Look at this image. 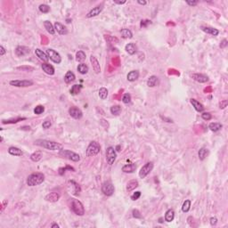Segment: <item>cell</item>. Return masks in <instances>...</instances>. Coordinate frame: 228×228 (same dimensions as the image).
I'll list each match as a JSON object with an SVG mask.
<instances>
[{
  "instance_id": "48",
  "label": "cell",
  "mask_w": 228,
  "mask_h": 228,
  "mask_svg": "<svg viewBox=\"0 0 228 228\" xmlns=\"http://www.w3.org/2000/svg\"><path fill=\"white\" fill-rule=\"evenodd\" d=\"M51 126H52V123H51V121H50V120H45L44 122H43V124H42V128H45V129H48V128H50Z\"/></svg>"
},
{
  "instance_id": "32",
  "label": "cell",
  "mask_w": 228,
  "mask_h": 228,
  "mask_svg": "<svg viewBox=\"0 0 228 228\" xmlns=\"http://www.w3.org/2000/svg\"><path fill=\"white\" fill-rule=\"evenodd\" d=\"M222 125L221 123H218V122H211L209 125H208V128L212 131V132H218L219 130H221L222 128Z\"/></svg>"
},
{
  "instance_id": "57",
  "label": "cell",
  "mask_w": 228,
  "mask_h": 228,
  "mask_svg": "<svg viewBox=\"0 0 228 228\" xmlns=\"http://www.w3.org/2000/svg\"><path fill=\"white\" fill-rule=\"evenodd\" d=\"M126 2H127L126 0H123V1H117V0H115V1H114V3L117 4V5H123V4H125Z\"/></svg>"
},
{
  "instance_id": "6",
  "label": "cell",
  "mask_w": 228,
  "mask_h": 228,
  "mask_svg": "<svg viewBox=\"0 0 228 228\" xmlns=\"http://www.w3.org/2000/svg\"><path fill=\"white\" fill-rule=\"evenodd\" d=\"M102 192L106 196H112V195H113V193L115 192V187L112 185V182L106 181L102 185Z\"/></svg>"
},
{
  "instance_id": "21",
  "label": "cell",
  "mask_w": 228,
  "mask_h": 228,
  "mask_svg": "<svg viewBox=\"0 0 228 228\" xmlns=\"http://www.w3.org/2000/svg\"><path fill=\"white\" fill-rule=\"evenodd\" d=\"M35 54H36L41 61H43V62H45V63H47V62H48V60H49L48 55L47 54V53H44L41 49L37 48V49L35 50Z\"/></svg>"
},
{
  "instance_id": "20",
  "label": "cell",
  "mask_w": 228,
  "mask_h": 228,
  "mask_svg": "<svg viewBox=\"0 0 228 228\" xmlns=\"http://www.w3.org/2000/svg\"><path fill=\"white\" fill-rule=\"evenodd\" d=\"M190 102H191L192 105L194 107V109H195L196 112H202L204 111V106H203V105H202L199 101H197L196 99L192 98V99L190 100Z\"/></svg>"
},
{
  "instance_id": "16",
  "label": "cell",
  "mask_w": 228,
  "mask_h": 228,
  "mask_svg": "<svg viewBox=\"0 0 228 228\" xmlns=\"http://www.w3.org/2000/svg\"><path fill=\"white\" fill-rule=\"evenodd\" d=\"M90 62H91V64H92L94 71L96 74H99L101 72V66H100V63L98 62L97 58L94 55H91L90 56Z\"/></svg>"
},
{
  "instance_id": "56",
  "label": "cell",
  "mask_w": 228,
  "mask_h": 228,
  "mask_svg": "<svg viewBox=\"0 0 228 228\" xmlns=\"http://www.w3.org/2000/svg\"><path fill=\"white\" fill-rule=\"evenodd\" d=\"M6 50L5 49V47H3V45H0V55L3 56V55L6 54Z\"/></svg>"
},
{
  "instance_id": "31",
  "label": "cell",
  "mask_w": 228,
  "mask_h": 228,
  "mask_svg": "<svg viewBox=\"0 0 228 228\" xmlns=\"http://www.w3.org/2000/svg\"><path fill=\"white\" fill-rule=\"evenodd\" d=\"M125 50L127 51V53H128V54L133 55L136 52V47H135V45L133 43H128V45H126Z\"/></svg>"
},
{
  "instance_id": "8",
  "label": "cell",
  "mask_w": 228,
  "mask_h": 228,
  "mask_svg": "<svg viewBox=\"0 0 228 228\" xmlns=\"http://www.w3.org/2000/svg\"><path fill=\"white\" fill-rule=\"evenodd\" d=\"M117 158V153L116 151L113 147L110 146L106 150V160H107L109 165H112L114 161L116 160Z\"/></svg>"
},
{
  "instance_id": "13",
  "label": "cell",
  "mask_w": 228,
  "mask_h": 228,
  "mask_svg": "<svg viewBox=\"0 0 228 228\" xmlns=\"http://www.w3.org/2000/svg\"><path fill=\"white\" fill-rule=\"evenodd\" d=\"M29 53H30V49L27 47H24V45H19V47H17L16 49H15V54H16V55L19 57L26 56Z\"/></svg>"
},
{
  "instance_id": "3",
  "label": "cell",
  "mask_w": 228,
  "mask_h": 228,
  "mask_svg": "<svg viewBox=\"0 0 228 228\" xmlns=\"http://www.w3.org/2000/svg\"><path fill=\"white\" fill-rule=\"evenodd\" d=\"M70 208L78 216H83L85 214V208L82 202L77 199H70Z\"/></svg>"
},
{
  "instance_id": "60",
  "label": "cell",
  "mask_w": 228,
  "mask_h": 228,
  "mask_svg": "<svg viewBox=\"0 0 228 228\" xmlns=\"http://www.w3.org/2000/svg\"><path fill=\"white\" fill-rule=\"evenodd\" d=\"M51 227H52V228H55V227L59 228L60 226H59V225H57V224H53V225H51Z\"/></svg>"
},
{
  "instance_id": "53",
  "label": "cell",
  "mask_w": 228,
  "mask_h": 228,
  "mask_svg": "<svg viewBox=\"0 0 228 228\" xmlns=\"http://www.w3.org/2000/svg\"><path fill=\"white\" fill-rule=\"evenodd\" d=\"M218 224V218H210V225H216Z\"/></svg>"
},
{
  "instance_id": "47",
  "label": "cell",
  "mask_w": 228,
  "mask_h": 228,
  "mask_svg": "<svg viewBox=\"0 0 228 228\" xmlns=\"http://www.w3.org/2000/svg\"><path fill=\"white\" fill-rule=\"evenodd\" d=\"M141 197V192L137 191V192H135L132 195H131V200L132 201H136L138 200Z\"/></svg>"
},
{
  "instance_id": "42",
  "label": "cell",
  "mask_w": 228,
  "mask_h": 228,
  "mask_svg": "<svg viewBox=\"0 0 228 228\" xmlns=\"http://www.w3.org/2000/svg\"><path fill=\"white\" fill-rule=\"evenodd\" d=\"M190 208H191V201L185 200V202L183 203V206H182V211L186 213V212H188L190 210Z\"/></svg>"
},
{
  "instance_id": "59",
  "label": "cell",
  "mask_w": 228,
  "mask_h": 228,
  "mask_svg": "<svg viewBox=\"0 0 228 228\" xmlns=\"http://www.w3.org/2000/svg\"><path fill=\"white\" fill-rule=\"evenodd\" d=\"M137 3H138L139 5H143V6H145V5L147 4V2H146V1H141V0H138V1H137Z\"/></svg>"
},
{
  "instance_id": "33",
  "label": "cell",
  "mask_w": 228,
  "mask_h": 228,
  "mask_svg": "<svg viewBox=\"0 0 228 228\" xmlns=\"http://www.w3.org/2000/svg\"><path fill=\"white\" fill-rule=\"evenodd\" d=\"M120 33H121V37L123 38H133V33L128 29H122L120 30Z\"/></svg>"
},
{
  "instance_id": "23",
  "label": "cell",
  "mask_w": 228,
  "mask_h": 228,
  "mask_svg": "<svg viewBox=\"0 0 228 228\" xmlns=\"http://www.w3.org/2000/svg\"><path fill=\"white\" fill-rule=\"evenodd\" d=\"M135 169H136V166L134 163L126 164L125 166L122 167V169H121V170H122L124 173H133V172L135 171Z\"/></svg>"
},
{
  "instance_id": "35",
  "label": "cell",
  "mask_w": 228,
  "mask_h": 228,
  "mask_svg": "<svg viewBox=\"0 0 228 228\" xmlns=\"http://www.w3.org/2000/svg\"><path fill=\"white\" fill-rule=\"evenodd\" d=\"M88 70H89V68H88V66L86 64V63H80V64H79V66H78V71L80 73V74H82V75H85V74H86L87 72H88Z\"/></svg>"
},
{
  "instance_id": "43",
  "label": "cell",
  "mask_w": 228,
  "mask_h": 228,
  "mask_svg": "<svg viewBox=\"0 0 228 228\" xmlns=\"http://www.w3.org/2000/svg\"><path fill=\"white\" fill-rule=\"evenodd\" d=\"M45 112V107L43 105H38L34 108V113L37 115H40Z\"/></svg>"
},
{
  "instance_id": "4",
  "label": "cell",
  "mask_w": 228,
  "mask_h": 228,
  "mask_svg": "<svg viewBox=\"0 0 228 228\" xmlns=\"http://www.w3.org/2000/svg\"><path fill=\"white\" fill-rule=\"evenodd\" d=\"M59 155L65 158V159H68L71 161H74V162H78V161L80 160V156L78 153H74V151H71L70 150L62 149L59 151Z\"/></svg>"
},
{
  "instance_id": "40",
  "label": "cell",
  "mask_w": 228,
  "mask_h": 228,
  "mask_svg": "<svg viewBox=\"0 0 228 228\" xmlns=\"http://www.w3.org/2000/svg\"><path fill=\"white\" fill-rule=\"evenodd\" d=\"M108 96V90L106 89L105 87H101L99 89V97L102 100H105Z\"/></svg>"
},
{
  "instance_id": "9",
  "label": "cell",
  "mask_w": 228,
  "mask_h": 228,
  "mask_svg": "<svg viewBox=\"0 0 228 228\" xmlns=\"http://www.w3.org/2000/svg\"><path fill=\"white\" fill-rule=\"evenodd\" d=\"M47 54L48 55L49 59L51 61H53V62L56 64H59L62 63V57H61L60 54L57 53L55 50L52 49V48H49L47 50Z\"/></svg>"
},
{
  "instance_id": "38",
  "label": "cell",
  "mask_w": 228,
  "mask_h": 228,
  "mask_svg": "<svg viewBox=\"0 0 228 228\" xmlns=\"http://www.w3.org/2000/svg\"><path fill=\"white\" fill-rule=\"evenodd\" d=\"M86 54L83 52V51H79L77 52V54H76V61L79 63H81L84 62V61L86 60Z\"/></svg>"
},
{
  "instance_id": "34",
  "label": "cell",
  "mask_w": 228,
  "mask_h": 228,
  "mask_svg": "<svg viewBox=\"0 0 228 228\" xmlns=\"http://www.w3.org/2000/svg\"><path fill=\"white\" fill-rule=\"evenodd\" d=\"M208 149L202 147V148H201V149L199 150L198 156H199V159H200L201 160H204L206 159V157L208 156Z\"/></svg>"
},
{
  "instance_id": "36",
  "label": "cell",
  "mask_w": 228,
  "mask_h": 228,
  "mask_svg": "<svg viewBox=\"0 0 228 228\" xmlns=\"http://www.w3.org/2000/svg\"><path fill=\"white\" fill-rule=\"evenodd\" d=\"M26 118H16V119H6V120H2V123L3 124H14V123H17L19 121L22 120H25Z\"/></svg>"
},
{
  "instance_id": "45",
  "label": "cell",
  "mask_w": 228,
  "mask_h": 228,
  "mask_svg": "<svg viewBox=\"0 0 228 228\" xmlns=\"http://www.w3.org/2000/svg\"><path fill=\"white\" fill-rule=\"evenodd\" d=\"M105 38L111 44H117V43H119V39L116 37H112V36H109V35H106Z\"/></svg>"
},
{
  "instance_id": "51",
  "label": "cell",
  "mask_w": 228,
  "mask_h": 228,
  "mask_svg": "<svg viewBox=\"0 0 228 228\" xmlns=\"http://www.w3.org/2000/svg\"><path fill=\"white\" fill-rule=\"evenodd\" d=\"M151 22L149 21V20L142 21V22H141V27H142V28H145V27H147L148 24H151Z\"/></svg>"
},
{
  "instance_id": "55",
  "label": "cell",
  "mask_w": 228,
  "mask_h": 228,
  "mask_svg": "<svg viewBox=\"0 0 228 228\" xmlns=\"http://www.w3.org/2000/svg\"><path fill=\"white\" fill-rule=\"evenodd\" d=\"M219 106H220V109H225L226 106H227V101L226 100H225V101H223V102H220V104H219Z\"/></svg>"
},
{
  "instance_id": "18",
  "label": "cell",
  "mask_w": 228,
  "mask_h": 228,
  "mask_svg": "<svg viewBox=\"0 0 228 228\" xmlns=\"http://www.w3.org/2000/svg\"><path fill=\"white\" fill-rule=\"evenodd\" d=\"M60 199V193L58 192H50L45 197V200L49 202H56Z\"/></svg>"
},
{
  "instance_id": "1",
  "label": "cell",
  "mask_w": 228,
  "mask_h": 228,
  "mask_svg": "<svg viewBox=\"0 0 228 228\" xmlns=\"http://www.w3.org/2000/svg\"><path fill=\"white\" fill-rule=\"evenodd\" d=\"M35 144L36 145H38L40 147H43V148H45L47 150H50V151H61L63 149V145L59 144V143H56V142H54V141H49V140H45V139H38V140H36L35 141Z\"/></svg>"
},
{
  "instance_id": "37",
  "label": "cell",
  "mask_w": 228,
  "mask_h": 228,
  "mask_svg": "<svg viewBox=\"0 0 228 228\" xmlns=\"http://www.w3.org/2000/svg\"><path fill=\"white\" fill-rule=\"evenodd\" d=\"M42 158V153L41 151H35L31 155H30V160L34 162H38L41 160Z\"/></svg>"
},
{
  "instance_id": "58",
  "label": "cell",
  "mask_w": 228,
  "mask_h": 228,
  "mask_svg": "<svg viewBox=\"0 0 228 228\" xmlns=\"http://www.w3.org/2000/svg\"><path fill=\"white\" fill-rule=\"evenodd\" d=\"M6 205H7V201H4L2 203V208H1V212H3L4 208H6Z\"/></svg>"
},
{
  "instance_id": "5",
  "label": "cell",
  "mask_w": 228,
  "mask_h": 228,
  "mask_svg": "<svg viewBox=\"0 0 228 228\" xmlns=\"http://www.w3.org/2000/svg\"><path fill=\"white\" fill-rule=\"evenodd\" d=\"M100 151H101V146H100L99 143H97L96 141H92L89 144V145L87 146L86 156L87 157H94L100 153Z\"/></svg>"
},
{
  "instance_id": "19",
  "label": "cell",
  "mask_w": 228,
  "mask_h": 228,
  "mask_svg": "<svg viewBox=\"0 0 228 228\" xmlns=\"http://www.w3.org/2000/svg\"><path fill=\"white\" fill-rule=\"evenodd\" d=\"M201 29H202V31H204L205 33L209 34L211 36H214V37H216V36H218L219 34V30L215 29V28H212V27H204V26H202V27H201Z\"/></svg>"
},
{
  "instance_id": "50",
  "label": "cell",
  "mask_w": 228,
  "mask_h": 228,
  "mask_svg": "<svg viewBox=\"0 0 228 228\" xmlns=\"http://www.w3.org/2000/svg\"><path fill=\"white\" fill-rule=\"evenodd\" d=\"M132 213H133V217L134 218H142V215L140 214V212L137 209H134Z\"/></svg>"
},
{
  "instance_id": "27",
  "label": "cell",
  "mask_w": 228,
  "mask_h": 228,
  "mask_svg": "<svg viewBox=\"0 0 228 228\" xmlns=\"http://www.w3.org/2000/svg\"><path fill=\"white\" fill-rule=\"evenodd\" d=\"M8 153H9V154H11L13 156H22V150L17 147H14V146H12L8 149Z\"/></svg>"
},
{
  "instance_id": "17",
  "label": "cell",
  "mask_w": 228,
  "mask_h": 228,
  "mask_svg": "<svg viewBox=\"0 0 228 228\" xmlns=\"http://www.w3.org/2000/svg\"><path fill=\"white\" fill-rule=\"evenodd\" d=\"M54 26V29L56 30L58 34H60V35H67L68 34V29L63 24L56 22Z\"/></svg>"
},
{
  "instance_id": "52",
  "label": "cell",
  "mask_w": 228,
  "mask_h": 228,
  "mask_svg": "<svg viewBox=\"0 0 228 228\" xmlns=\"http://www.w3.org/2000/svg\"><path fill=\"white\" fill-rule=\"evenodd\" d=\"M227 44H228L227 40H226V39H223V40L221 41V44H220V47H221V48H225L226 45H227Z\"/></svg>"
},
{
  "instance_id": "11",
  "label": "cell",
  "mask_w": 228,
  "mask_h": 228,
  "mask_svg": "<svg viewBox=\"0 0 228 228\" xmlns=\"http://www.w3.org/2000/svg\"><path fill=\"white\" fill-rule=\"evenodd\" d=\"M69 114L71 118L75 119H80L83 116V112H81V110L78 107H70L69 110Z\"/></svg>"
},
{
  "instance_id": "14",
  "label": "cell",
  "mask_w": 228,
  "mask_h": 228,
  "mask_svg": "<svg viewBox=\"0 0 228 228\" xmlns=\"http://www.w3.org/2000/svg\"><path fill=\"white\" fill-rule=\"evenodd\" d=\"M102 9H103V5L101 4V5H99V6L94 7L92 10H91V11L86 14V17H87V18H92V17L97 16V15H99V14L102 13Z\"/></svg>"
},
{
  "instance_id": "12",
  "label": "cell",
  "mask_w": 228,
  "mask_h": 228,
  "mask_svg": "<svg viewBox=\"0 0 228 228\" xmlns=\"http://www.w3.org/2000/svg\"><path fill=\"white\" fill-rule=\"evenodd\" d=\"M69 185H70L69 187L70 188V192H71V193L73 195H76V196L79 195L81 188H80V186H79V185L78 183H76V182L73 181V180H70L69 181Z\"/></svg>"
},
{
  "instance_id": "49",
  "label": "cell",
  "mask_w": 228,
  "mask_h": 228,
  "mask_svg": "<svg viewBox=\"0 0 228 228\" xmlns=\"http://www.w3.org/2000/svg\"><path fill=\"white\" fill-rule=\"evenodd\" d=\"M202 118L204 119V120H210L212 119V116L209 112H203L202 114Z\"/></svg>"
},
{
  "instance_id": "7",
  "label": "cell",
  "mask_w": 228,
  "mask_h": 228,
  "mask_svg": "<svg viewBox=\"0 0 228 228\" xmlns=\"http://www.w3.org/2000/svg\"><path fill=\"white\" fill-rule=\"evenodd\" d=\"M153 169V162H147L145 165H144L140 171H139V176L140 178H145Z\"/></svg>"
},
{
  "instance_id": "28",
  "label": "cell",
  "mask_w": 228,
  "mask_h": 228,
  "mask_svg": "<svg viewBox=\"0 0 228 228\" xmlns=\"http://www.w3.org/2000/svg\"><path fill=\"white\" fill-rule=\"evenodd\" d=\"M175 218V211L174 209L170 208V209H168L165 214V221L167 222H172Z\"/></svg>"
},
{
  "instance_id": "29",
  "label": "cell",
  "mask_w": 228,
  "mask_h": 228,
  "mask_svg": "<svg viewBox=\"0 0 228 228\" xmlns=\"http://www.w3.org/2000/svg\"><path fill=\"white\" fill-rule=\"evenodd\" d=\"M138 185H139V184H138L137 181H136V180H131V181H129L128 183L127 184V191H128V192H132V191H134L135 188H137Z\"/></svg>"
},
{
  "instance_id": "15",
  "label": "cell",
  "mask_w": 228,
  "mask_h": 228,
  "mask_svg": "<svg viewBox=\"0 0 228 228\" xmlns=\"http://www.w3.org/2000/svg\"><path fill=\"white\" fill-rule=\"evenodd\" d=\"M192 78L199 83H206L208 81V77L205 74H202V73H194L192 75Z\"/></svg>"
},
{
  "instance_id": "2",
  "label": "cell",
  "mask_w": 228,
  "mask_h": 228,
  "mask_svg": "<svg viewBox=\"0 0 228 228\" xmlns=\"http://www.w3.org/2000/svg\"><path fill=\"white\" fill-rule=\"evenodd\" d=\"M45 181V176L43 173H33L27 178V185L29 186H37L41 185Z\"/></svg>"
},
{
  "instance_id": "39",
  "label": "cell",
  "mask_w": 228,
  "mask_h": 228,
  "mask_svg": "<svg viewBox=\"0 0 228 228\" xmlns=\"http://www.w3.org/2000/svg\"><path fill=\"white\" fill-rule=\"evenodd\" d=\"M81 88H82V86H81V85H74V86H72V87H71V89H70V94H71L72 96L78 95V94L80 92Z\"/></svg>"
},
{
  "instance_id": "46",
  "label": "cell",
  "mask_w": 228,
  "mask_h": 228,
  "mask_svg": "<svg viewBox=\"0 0 228 228\" xmlns=\"http://www.w3.org/2000/svg\"><path fill=\"white\" fill-rule=\"evenodd\" d=\"M122 102H123L125 104H128V103L131 102V96H130L128 93L125 94V95L123 96V97H122Z\"/></svg>"
},
{
  "instance_id": "22",
  "label": "cell",
  "mask_w": 228,
  "mask_h": 228,
  "mask_svg": "<svg viewBox=\"0 0 228 228\" xmlns=\"http://www.w3.org/2000/svg\"><path fill=\"white\" fill-rule=\"evenodd\" d=\"M138 78H139V71L138 70H131L127 76V79L130 82H134L135 80H137Z\"/></svg>"
},
{
  "instance_id": "25",
  "label": "cell",
  "mask_w": 228,
  "mask_h": 228,
  "mask_svg": "<svg viewBox=\"0 0 228 228\" xmlns=\"http://www.w3.org/2000/svg\"><path fill=\"white\" fill-rule=\"evenodd\" d=\"M159 85V78L157 76H151L147 80V86L149 87H154Z\"/></svg>"
},
{
  "instance_id": "26",
  "label": "cell",
  "mask_w": 228,
  "mask_h": 228,
  "mask_svg": "<svg viewBox=\"0 0 228 228\" xmlns=\"http://www.w3.org/2000/svg\"><path fill=\"white\" fill-rule=\"evenodd\" d=\"M44 26H45V29H47V31L48 33H50L51 35H54L55 33V29H54V26L52 24L51 22L49 21H45L44 22Z\"/></svg>"
},
{
  "instance_id": "44",
  "label": "cell",
  "mask_w": 228,
  "mask_h": 228,
  "mask_svg": "<svg viewBox=\"0 0 228 228\" xmlns=\"http://www.w3.org/2000/svg\"><path fill=\"white\" fill-rule=\"evenodd\" d=\"M38 8H39V11H40L41 13H47L50 11V7H49V6L45 5V4H42V5H40Z\"/></svg>"
},
{
  "instance_id": "54",
  "label": "cell",
  "mask_w": 228,
  "mask_h": 228,
  "mask_svg": "<svg viewBox=\"0 0 228 228\" xmlns=\"http://www.w3.org/2000/svg\"><path fill=\"white\" fill-rule=\"evenodd\" d=\"M186 4L190 6H195L198 5V1H189L188 0V1H186Z\"/></svg>"
},
{
  "instance_id": "41",
  "label": "cell",
  "mask_w": 228,
  "mask_h": 228,
  "mask_svg": "<svg viewBox=\"0 0 228 228\" xmlns=\"http://www.w3.org/2000/svg\"><path fill=\"white\" fill-rule=\"evenodd\" d=\"M110 111H111L112 114L119 115L121 112V106H119V105H113V106H112V107H111Z\"/></svg>"
},
{
  "instance_id": "30",
  "label": "cell",
  "mask_w": 228,
  "mask_h": 228,
  "mask_svg": "<svg viewBox=\"0 0 228 228\" xmlns=\"http://www.w3.org/2000/svg\"><path fill=\"white\" fill-rule=\"evenodd\" d=\"M75 79H76L75 74H74L72 71H70V70L67 71V73H66L65 76H64V81H65V83H67V84H70V83L73 82V81L75 80Z\"/></svg>"
},
{
  "instance_id": "24",
  "label": "cell",
  "mask_w": 228,
  "mask_h": 228,
  "mask_svg": "<svg viewBox=\"0 0 228 228\" xmlns=\"http://www.w3.org/2000/svg\"><path fill=\"white\" fill-rule=\"evenodd\" d=\"M42 69L45 73L48 74V75H54V72H55L54 66H52L51 64H49L47 63H45L42 64Z\"/></svg>"
},
{
  "instance_id": "10",
  "label": "cell",
  "mask_w": 228,
  "mask_h": 228,
  "mask_svg": "<svg viewBox=\"0 0 228 228\" xmlns=\"http://www.w3.org/2000/svg\"><path fill=\"white\" fill-rule=\"evenodd\" d=\"M33 81L29 79H22V80H12L10 81V85L16 86V87H28L30 86H33Z\"/></svg>"
}]
</instances>
